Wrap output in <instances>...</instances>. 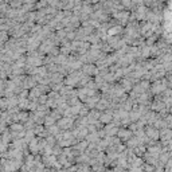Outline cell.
<instances>
[{
    "instance_id": "cell-1",
    "label": "cell",
    "mask_w": 172,
    "mask_h": 172,
    "mask_svg": "<svg viewBox=\"0 0 172 172\" xmlns=\"http://www.w3.org/2000/svg\"><path fill=\"white\" fill-rule=\"evenodd\" d=\"M145 136H147L151 141H155V143H156V140L160 139V130L156 129L155 127H149V128H147V130H145Z\"/></svg>"
},
{
    "instance_id": "cell-2",
    "label": "cell",
    "mask_w": 172,
    "mask_h": 172,
    "mask_svg": "<svg viewBox=\"0 0 172 172\" xmlns=\"http://www.w3.org/2000/svg\"><path fill=\"white\" fill-rule=\"evenodd\" d=\"M160 139H162V141L164 143V144L169 143V141L172 140V129H169V128L162 129L160 130Z\"/></svg>"
},
{
    "instance_id": "cell-3",
    "label": "cell",
    "mask_w": 172,
    "mask_h": 172,
    "mask_svg": "<svg viewBox=\"0 0 172 172\" xmlns=\"http://www.w3.org/2000/svg\"><path fill=\"white\" fill-rule=\"evenodd\" d=\"M61 128H65V129H67V128H70L71 125H73V120L69 118V117H65V118H61L59 120V124H58Z\"/></svg>"
},
{
    "instance_id": "cell-4",
    "label": "cell",
    "mask_w": 172,
    "mask_h": 172,
    "mask_svg": "<svg viewBox=\"0 0 172 172\" xmlns=\"http://www.w3.org/2000/svg\"><path fill=\"white\" fill-rule=\"evenodd\" d=\"M129 136H130V130L129 129L118 130V139H121V140H129Z\"/></svg>"
},
{
    "instance_id": "cell-5",
    "label": "cell",
    "mask_w": 172,
    "mask_h": 172,
    "mask_svg": "<svg viewBox=\"0 0 172 172\" xmlns=\"http://www.w3.org/2000/svg\"><path fill=\"white\" fill-rule=\"evenodd\" d=\"M84 70H85V73H86V75H89V74H91V73H97V69H95L93 65H86V66L84 67Z\"/></svg>"
},
{
    "instance_id": "cell-6",
    "label": "cell",
    "mask_w": 172,
    "mask_h": 172,
    "mask_svg": "<svg viewBox=\"0 0 172 172\" xmlns=\"http://www.w3.org/2000/svg\"><path fill=\"white\" fill-rule=\"evenodd\" d=\"M101 121H102V123H110V121H112V114H110V113H105V114H102V116H101Z\"/></svg>"
},
{
    "instance_id": "cell-7",
    "label": "cell",
    "mask_w": 172,
    "mask_h": 172,
    "mask_svg": "<svg viewBox=\"0 0 172 172\" xmlns=\"http://www.w3.org/2000/svg\"><path fill=\"white\" fill-rule=\"evenodd\" d=\"M121 85H123V88L125 89V90H129V89H132V81H129V79H124Z\"/></svg>"
}]
</instances>
